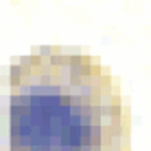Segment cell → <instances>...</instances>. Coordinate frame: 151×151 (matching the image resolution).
Listing matches in <instances>:
<instances>
[{
  "mask_svg": "<svg viewBox=\"0 0 151 151\" xmlns=\"http://www.w3.org/2000/svg\"><path fill=\"white\" fill-rule=\"evenodd\" d=\"M0 151H122L128 122L99 60L42 47L2 70Z\"/></svg>",
  "mask_w": 151,
  "mask_h": 151,
  "instance_id": "obj_1",
  "label": "cell"
}]
</instances>
